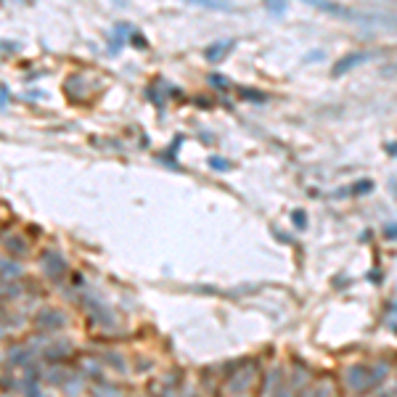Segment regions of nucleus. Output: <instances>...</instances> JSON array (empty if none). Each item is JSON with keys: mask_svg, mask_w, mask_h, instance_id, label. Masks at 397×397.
<instances>
[{"mask_svg": "<svg viewBox=\"0 0 397 397\" xmlns=\"http://www.w3.org/2000/svg\"><path fill=\"white\" fill-rule=\"evenodd\" d=\"M349 384H355L357 389H360V386H365V373L360 371V368H355V371H349Z\"/></svg>", "mask_w": 397, "mask_h": 397, "instance_id": "39448f33", "label": "nucleus"}, {"mask_svg": "<svg viewBox=\"0 0 397 397\" xmlns=\"http://www.w3.org/2000/svg\"><path fill=\"white\" fill-rule=\"evenodd\" d=\"M212 167H217V170H225V167H228V164H225L223 159H212Z\"/></svg>", "mask_w": 397, "mask_h": 397, "instance_id": "0eeeda50", "label": "nucleus"}, {"mask_svg": "<svg viewBox=\"0 0 397 397\" xmlns=\"http://www.w3.org/2000/svg\"><path fill=\"white\" fill-rule=\"evenodd\" d=\"M294 217H297V225L302 228V225H304V212H297V215H294Z\"/></svg>", "mask_w": 397, "mask_h": 397, "instance_id": "6e6552de", "label": "nucleus"}, {"mask_svg": "<svg viewBox=\"0 0 397 397\" xmlns=\"http://www.w3.org/2000/svg\"><path fill=\"white\" fill-rule=\"evenodd\" d=\"M304 3L315 6V8H320V11H326V14H334V16H339V19H360L355 11H347L344 6L331 3V0H304Z\"/></svg>", "mask_w": 397, "mask_h": 397, "instance_id": "f257e3e1", "label": "nucleus"}, {"mask_svg": "<svg viewBox=\"0 0 397 397\" xmlns=\"http://www.w3.org/2000/svg\"><path fill=\"white\" fill-rule=\"evenodd\" d=\"M278 397H286V394H278Z\"/></svg>", "mask_w": 397, "mask_h": 397, "instance_id": "1a4fd4ad", "label": "nucleus"}, {"mask_svg": "<svg viewBox=\"0 0 397 397\" xmlns=\"http://www.w3.org/2000/svg\"><path fill=\"white\" fill-rule=\"evenodd\" d=\"M230 51V43H215L207 48V61H220Z\"/></svg>", "mask_w": 397, "mask_h": 397, "instance_id": "20e7f679", "label": "nucleus"}, {"mask_svg": "<svg viewBox=\"0 0 397 397\" xmlns=\"http://www.w3.org/2000/svg\"><path fill=\"white\" fill-rule=\"evenodd\" d=\"M267 6H270L275 14H281V11H283V0H267Z\"/></svg>", "mask_w": 397, "mask_h": 397, "instance_id": "423d86ee", "label": "nucleus"}, {"mask_svg": "<svg viewBox=\"0 0 397 397\" xmlns=\"http://www.w3.org/2000/svg\"><path fill=\"white\" fill-rule=\"evenodd\" d=\"M368 59H371V53H349V56H344L341 61L334 64V75H344V72H349L352 67H360V64H365Z\"/></svg>", "mask_w": 397, "mask_h": 397, "instance_id": "f03ea898", "label": "nucleus"}, {"mask_svg": "<svg viewBox=\"0 0 397 397\" xmlns=\"http://www.w3.org/2000/svg\"><path fill=\"white\" fill-rule=\"evenodd\" d=\"M183 3H191L199 8H212V11H230V3H225V0H183Z\"/></svg>", "mask_w": 397, "mask_h": 397, "instance_id": "7ed1b4c3", "label": "nucleus"}]
</instances>
